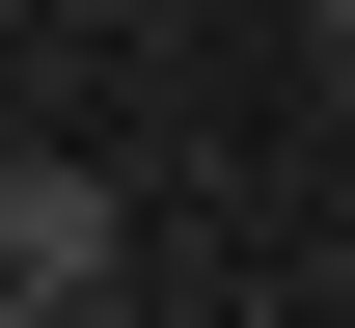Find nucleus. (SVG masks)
Instances as JSON below:
<instances>
[{
  "instance_id": "1",
  "label": "nucleus",
  "mask_w": 355,
  "mask_h": 328,
  "mask_svg": "<svg viewBox=\"0 0 355 328\" xmlns=\"http://www.w3.org/2000/svg\"><path fill=\"white\" fill-rule=\"evenodd\" d=\"M110 274H137V191H110V164H55V137H28V164H0V328H83Z\"/></svg>"
},
{
  "instance_id": "2",
  "label": "nucleus",
  "mask_w": 355,
  "mask_h": 328,
  "mask_svg": "<svg viewBox=\"0 0 355 328\" xmlns=\"http://www.w3.org/2000/svg\"><path fill=\"white\" fill-rule=\"evenodd\" d=\"M301 28H328V55H355V0H301Z\"/></svg>"
}]
</instances>
